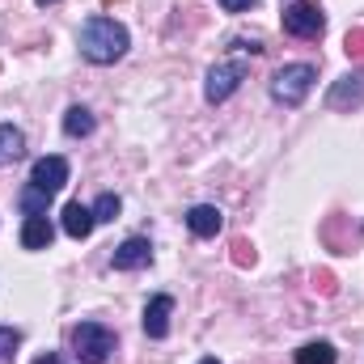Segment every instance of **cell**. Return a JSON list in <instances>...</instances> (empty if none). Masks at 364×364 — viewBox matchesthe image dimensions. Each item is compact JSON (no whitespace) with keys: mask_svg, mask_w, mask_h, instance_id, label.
Here are the masks:
<instances>
[{"mask_svg":"<svg viewBox=\"0 0 364 364\" xmlns=\"http://www.w3.org/2000/svg\"><path fill=\"white\" fill-rule=\"evenodd\" d=\"M220 9L225 13H246V9H255V0H220Z\"/></svg>","mask_w":364,"mask_h":364,"instance_id":"44dd1931","label":"cell"},{"mask_svg":"<svg viewBox=\"0 0 364 364\" xmlns=\"http://www.w3.org/2000/svg\"><path fill=\"white\" fill-rule=\"evenodd\" d=\"M296 364H335V343L318 339V343H305L296 352Z\"/></svg>","mask_w":364,"mask_h":364,"instance_id":"2e32d148","label":"cell"},{"mask_svg":"<svg viewBox=\"0 0 364 364\" xmlns=\"http://www.w3.org/2000/svg\"><path fill=\"white\" fill-rule=\"evenodd\" d=\"M246 64L242 60H225V64H216L212 73H208V81H203V97L208 102H225V97H233L237 93V85L246 81Z\"/></svg>","mask_w":364,"mask_h":364,"instance_id":"5b68a950","label":"cell"},{"mask_svg":"<svg viewBox=\"0 0 364 364\" xmlns=\"http://www.w3.org/2000/svg\"><path fill=\"white\" fill-rule=\"evenodd\" d=\"M119 212H123V199H119L114 191H102L97 203H93V220H114Z\"/></svg>","mask_w":364,"mask_h":364,"instance_id":"e0dca14e","label":"cell"},{"mask_svg":"<svg viewBox=\"0 0 364 364\" xmlns=\"http://www.w3.org/2000/svg\"><path fill=\"white\" fill-rule=\"evenodd\" d=\"M90 132H93V114L85 106H68V114H64V136L81 140V136H90Z\"/></svg>","mask_w":364,"mask_h":364,"instance_id":"9a60e30c","label":"cell"},{"mask_svg":"<svg viewBox=\"0 0 364 364\" xmlns=\"http://www.w3.org/2000/svg\"><path fill=\"white\" fill-rule=\"evenodd\" d=\"M314 284H318L322 292H335V275H331V272H318V275H314Z\"/></svg>","mask_w":364,"mask_h":364,"instance_id":"7402d4cb","label":"cell"},{"mask_svg":"<svg viewBox=\"0 0 364 364\" xmlns=\"http://www.w3.org/2000/svg\"><path fill=\"white\" fill-rule=\"evenodd\" d=\"M314 81H318L314 64H284L272 77V97L279 106H301L309 97V90H314Z\"/></svg>","mask_w":364,"mask_h":364,"instance_id":"7a4b0ae2","label":"cell"},{"mask_svg":"<svg viewBox=\"0 0 364 364\" xmlns=\"http://www.w3.org/2000/svg\"><path fill=\"white\" fill-rule=\"evenodd\" d=\"M34 4H55V0H34Z\"/></svg>","mask_w":364,"mask_h":364,"instance_id":"d4e9b609","label":"cell"},{"mask_svg":"<svg viewBox=\"0 0 364 364\" xmlns=\"http://www.w3.org/2000/svg\"><path fill=\"white\" fill-rule=\"evenodd\" d=\"M51 237H55V225L47 216H26V225H21V246L26 250H47Z\"/></svg>","mask_w":364,"mask_h":364,"instance_id":"7c38bea8","label":"cell"},{"mask_svg":"<svg viewBox=\"0 0 364 364\" xmlns=\"http://www.w3.org/2000/svg\"><path fill=\"white\" fill-rule=\"evenodd\" d=\"M199 364H220V360H216V356H203V360H199Z\"/></svg>","mask_w":364,"mask_h":364,"instance_id":"cb8c5ba5","label":"cell"},{"mask_svg":"<svg viewBox=\"0 0 364 364\" xmlns=\"http://www.w3.org/2000/svg\"><path fill=\"white\" fill-rule=\"evenodd\" d=\"M21 153H26V136H21V127H13V123H0V166H13V161H21Z\"/></svg>","mask_w":364,"mask_h":364,"instance_id":"4fadbf2b","label":"cell"},{"mask_svg":"<svg viewBox=\"0 0 364 364\" xmlns=\"http://www.w3.org/2000/svg\"><path fill=\"white\" fill-rule=\"evenodd\" d=\"M34 364H60V356H55V352H47V356H38Z\"/></svg>","mask_w":364,"mask_h":364,"instance_id":"603a6c76","label":"cell"},{"mask_svg":"<svg viewBox=\"0 0 364 364\" xmlns=\"http://www.w3.org/2000/svg\"><path fill=\"white\" fill-rule=\"evenodd\" d=\"M343 51H348L352 60H364V26L348 30V38H343Z\"/></svg>","mask_w":364,"mask_h":364,"instance_id":"d6986e66","label":"cell"},{"mask_svg":"<svg viewBox=\"0 0 364 364\" xmlns=\"http://www.w3.org/2000/svg\"><path fill=\"white\" fill-rule=\"evenodd\" d=\"M364 102V73H352V77H343L335 90L326 93V106L331 110H343V106H360Z\"/></svg>","mask_w":364,"mask_h":364,"instance_id":"8fae6325","label":"cell"},{"mask_svg":"<svg viewBox=\"0 0 364 364\" xmlns=\"http://www.w3.org/2000/svg\"><path fill=\"white\" fill-rule=\"evenodd\" d=\"M30 182L55 195V191L68 182V161H64V157H38V161H34V170H30Z\"/></svg>","mask_w":364,"mask_h":364,"instance_id":"ba28073f","label":"cell"},{"mask_svg":"<svg viewBox=\"0 0 364 364\" xmlns=\"http://www.w3.org/2000/svg\"><path fill=\"white\" fill-rule=\"evenodd\" d=\"M127 26H119L114 17H90L81 26V55L90 64H114L127 55Z\"/></svg>","mask_w":364,"mask_h":364,"instance_id":"6da1fadb","label":"cell"},{"mask_svg":"<svg viewBox=\"0 0 364 364\" xmlns=\"http://www.w3.org/2000/svg\"><path fill=\"white\" fill-rule=\"evenodd\" d=\"M233 263H237V267H250V263H255V246H250L246 237L233 242Z\"/></svg>","mask_w":364,"mask_h":364,"instance_id":"ffe728a7","label":"cell"},{"mask_svg":"<svg viewBox=\"0 0 364 364\" xmlns=\"http://www.w3.org/2000/svg\"><path fill=\"white\" fill-rule=\"evenodd\" d=\"M17 343H21V331H13V326H0V364L13 360Z\"/></svg>","mask_w":364,"mask_h":364,"instance_id":"ac0fdd59","label":"cell"},{"mask_svg":"<svg viewBox=\"0 0 364 364\" xmlns=\"http://www.w3.org/2000/svg\"><path fill=\"white\" fill-rule=\"evenodd\" d=\"M73 348H77L81 364H106L114 352V331H106L102 322H81L73 331Z\"/></svg>","mask_w":364,"mask_h":364,"instance_id":"3957f363","label":"cell"},{"mask_svg":"<svg viewBox=\"0 0 364 364\" xmlns=\"http://www.w3.org/2000/svg\"><path fill=\"white\" fill-rule=\"evenodd\" d=\"M170 314H174V296L170 292L149 296V305H144V335L149 339H166L170 335Z\"/></svg>","mask_w":364,"mask_h":364,"instance_id":"8992f818","label":"cell"},{"mask_svg":"<svg viewBox=\"0 0 364 364\" xmlns=\"http://www.w3.org/2000/svg\"><path fill=\"white\" fill-rule=\"evenodd\" d=\"M102 4H119V0H102Z\"/></svg>","mask_w":364,"mask_h":364,"instance_id":"484cf974","label":"cell"},{"mask_svg":"<svg viewBox=\"0 0 364 364\" xmlns=\"http://www.w3.org/2000/svg\"><path fill=\"white\" fill-rule=\"evenodd\" d=\"M284 30L292 38H318L326 30V17H322V4L318 0H296L284 9Z\"/></svg>","mask_w":364,"mask_h":364,"instance_id":"277c9868","label":"cell"},{"mask_svg":"<svg viewBox=\"0 0 364 364\" xmlns=\"http://www.w3.org/2000/svg\"><path fill=\"white\" fill-rule=\"evenodd\" d=\"M17 203H21V212L26 216H47V208H51V191H43V186H26L21 195H17Z\"/></svg>","mask_w":364,"mask_h":364,"instance_id":"5bb4252c","label":"cell"},{"mask_svg":"<svg viewBox=\"0 0 364 364\" xmlns=\"http://www.w3.org/2000/svg\"><path fill=\"white\" fill-rule=\"evenodd\" d=\"M60 225H64V233L68 237H77V242H85L93 233V208H85L81 199H73V203H64V216H60Z\"/></svg>","mask_w":364,"mask_h":364,"instance_id":"30bf717a","label":"cell"},{"mask_svg":"<svg viewBox=\"0 0 364 364\" xmlns=\"http://www.w3.org/2000/svg\"><path fill=\"white\" fill-rule=\"evenodd\" d=\"M153 263V246L149 237H127L119 250H114V272H140Z\"/></svg>","mask_w":364,"mask_h":364,"instance_id":"52a82bcc","label":"cell"},{"mask_svg":"<svg viewBox=\"0 0 364 364\" xmlns=\"http://www.w3.org/2000/svg\"><path fill=\"white\" fill-rule=\"evenodd\" d=\"M186 229H191L195 237H216V233L225 229V216H220V208H212V203H195V208L186 212Z\"/></svg>","mask_w":364,"mask_h":364,"instance_id":"9c48e42d","label":"cell"}]
</instances>
